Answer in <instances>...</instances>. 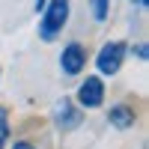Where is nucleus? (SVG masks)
<instances>
[{
    "instance_id": "1",
    "label": "nucleus",
    "mask_w": 149,
    "mask_h": 149,
    "mask_svg": "<svg viewBox=\"0 0 149 149\" xmlns=\"http://www.w3.org/2000/svg\"><path fill=\"white\" fill-rule=\"evenodd\" d=\"M39 15H42L39 18V39L42 42H54L57 36L66 30V24H69L72 3L69 0H48Z\"/></svg>"
},
{
    "instance_id": "2",
    "label": "nucleus",
    "mask_w": 149,
    "mask_h": 149,
    "mask_svg": "<svg viewBox=\"0 0 149 149\" xmlns=\"http://www.w3.org/2000/svg\"><path fill=\"white\" fill-rule=\"evenodd\" d=\"M125 57H128V45H125V42H119V39L104 42L102 48H98V54H95V69H98V78H113V74L122 69Z\"/></svg>"
},
{
    "instance_id": "3",
    "label": "nucleus",
    "mask_w": 149,
    "mask_h": 149,
    "mask_svg": "<svg viewBox=\"0 0 149 149\" xmlns=\"http://www.w3.org/2000/svg\"><path fill=\"white\" fill-rule=\"evenodd\" d=\"M74 104L86 107V110H95L104 104V81L98 74H86L78 86V95H74Z\"/></svg>"
},
{
    "instance_id": "4",
    "label": "nucleus",
    "mask_w": 149,
    "mask_h": 149,
    "mask_svg": "<svg viewBox=\"0 0 149 149\" xmlns=\"http://www.w3.org/2000/svg\"><path fill=\"white\" fill-rule=\"evenodd\" d=\"M51 119H54V125L60 128V131H74L84 122V110L74 104V98H57V104H54V110H51Z\"/></svg>"
},
{
    "instance_id": "5",
    "label": "nucleus",
    "mask_w": 149,
    "mask_h": 149,
    "mask_svg": "<svg viewBox=\"0 0 149 149\" xmlns=\"http://www.w3.org/2000/svg\"><path fill=\"white\" fill-rule=\"evenodd\" d=\"M86 69V48L81 42H69L63 45V54H60V72L66 78H78Z\"/></svg>"
},
{
    "instance_id": "6",
    "label": "nucleus",
    "mask_w": 149,
    "mask_h": 149,
    "mask_svg": "<svg viewBox=\"0 0 149 149\" xmlns=\"http://www.w3.org/2000/svg\"><path fill=\"white\" fill-rule=\"evenodd\" d=\"M107 122H110L113 128L125 131V128H131L134 122H137V113H134L131 104H113V107L107 110Z\"/></svg>"
},
{
    "instance_id": "7",
    "label": "nucleus",
    "mask_w": 149,
    "mask_h": 149,
    "mask_svg": "<svg viewBox=\"0 0 149 149\" xmlns=\"http://www.w3.org/2000/svg\"><path fill=\"white\" fill-rule=\"evenodd\" d=\"M90 15L95 24H104L110 18V0H90Z\"/></svg>"
},
{
    "instance_id": "8",
    "label": "nucleus",
    "mask_w": 149,
    "mask_h": 149,
    "mask_svg": "<svg viewBox=\"0 0 149 149\" xmlns=\"http://www.w3.org/2000/svg\"><path fill=\"white\" fill-rule=\"evenodd\" d=\"M6 137H9V113H6V107H0V143Z\"/></svg>"
},
{
    "instance_id": "9",
    "label": "nucleus",
    "mask_w": 149,
    "mask_h": 149,
    "mask_svg": "<svg viewBox=\"0 0 149 149\" xmlns=\"http://www.w3.org/2000/svg\"><path fill=\"white\" fill-rule=\"evenodd\" d=\"M128 51L137 57V60H146V57H149V45H146V42H137V45H131Z\"/></svg>"
},
{
    "instance_id": "10",
    "label": "nucleus",
    "mask_w": 149,
    "mask_h": 149,
    "mask_svg": "<svg viewBox=\"0 0 149 149\" xmlns=\"http://www.w3.org/2000/svg\"><path fill=\"white\" fill-rule=\"evenodd\" d=\"M45 3H48V0H33V12H36V15L45 9Z\"/></svg>"
},
{
    "instance_id": "11",
    "label": "nucleus",
    "mask_w": 149,
    "mask_h": 149,
    "mask_svg": "<svg viewBox=\"0 0 149 149\" xmlns=\"http://www.w3.org/2000/svg\"><path fill=\"white\" fill-rule=\"evenodd\" d=\"M12 149H36V146H33V143H27V140H18Z\"/></svg>"
},
{
    "instance_id": "12",
    "label": "nucleus",
    "mask_w": 149,
    "mask_h": 149,
    "mask_svg": "<svg viewBox=\"0 0 149 149\" xmlns=\"http://www.w3.org/2000/svg\"><path fill=\"white\" fill-rule=\"evenodd\" d=\"M134 6H137V9H146V6H149V0H134Z\"/></svg>"
},
{
    "instance_id": "13",
    "label": "nucleus",
    "mask_w": 149,
    "mask_h": 149,
    "mask_svg": "<svg viewBox=\"0 0 149 149\" xmlns=\"http://www.w3.org/2000/svg\"><path fill=\"white\" fill-rule=\"evenodd\" d=\"M0 146H3V143H0Z\"/></svg>"
}]
</instances>
